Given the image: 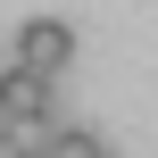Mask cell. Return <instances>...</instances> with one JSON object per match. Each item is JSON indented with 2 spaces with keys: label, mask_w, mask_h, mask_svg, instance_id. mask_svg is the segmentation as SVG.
<instances>
[{
  "label": "cell",
  "mask_w": 158,
  "mask_h": 158,
  "mask_svg": "<svg viewBox=\"0 0 158 158\" xmlns=\"http://www.w3.org/2000/svg\"><path fill=\"white\" fill-rule=\"evenodd\" d=\"M0 108L17 117V133H50V75L8 67V75H0Z\"/></svg>",
  "instance_id": "cell-2"
},
{
  "label": "cell",
  "mask_w": 158,
  "mask_h": 158,
  "mask_svg": "<svg viewBox=\"0 0 158 158\" xmlns=\"http://www.w3.org/2000/svg\"><path fill=\"white\" fill-rule=\"evenodd\" d=\"M0 133H17V117H8V108H0Z\"/></svg>",
  "instance_id": "cell-5"
},
{
  "label": "cell",
  "mask_w": 158,
  "mask_h": 158,
  "mask_svg": "<svg viewBox=\"0 0 158 158\" xmlns=\"http://www.w3.org/2000/svg\"><path fill=\"white\" fill-rule=\"evenodd\" d=\"M100 158H108V150H100Z\"/></svg>",
  "instance_id": "cell-6"
},
{
  "label": "cell",
  "mask_w": 158,
  "mask_h": 158,
  "mask_svg": "<svg viewBox=\"0 0 158 158\" xmlns=\"http://www.w3.org/2000/svg\"><path fill=\"white\" fill-rule=\"evenodd\" d=\"M75 58V25H58V17H33V25H17V67H33V75H58Z\"/></svg>",
  "instance_id": "cell-1"
},
{
  "label": "cell",
  "mask_w": 158,
  "mask_h": 158,
  "mask_svg": "<svg viewBox=\"0 0 158 158\" xmlns=\"http://www.w3.org/2000/svg\"><path fill=\"white\" fill-rule=\"evenodd\" d=\"M0 158H25V133H0Z\"/></svg>",
  "instance_id": "cell-4"
},
{
  "label": "cell",
  "mask_w": 158,
  "mask_h": 158,
  "mask_svg": "<svg viewBox=\"0 0 158 158\" xmlns=\"http://www.w3.org/2000/svg\"><path fill=\"white\" fill-rule=\"evenodd\" d=\"M50 158H100V142L75 133V125H50Z\"/></svg>",
  "instance_id": "cell-3"
}]
</instances>
